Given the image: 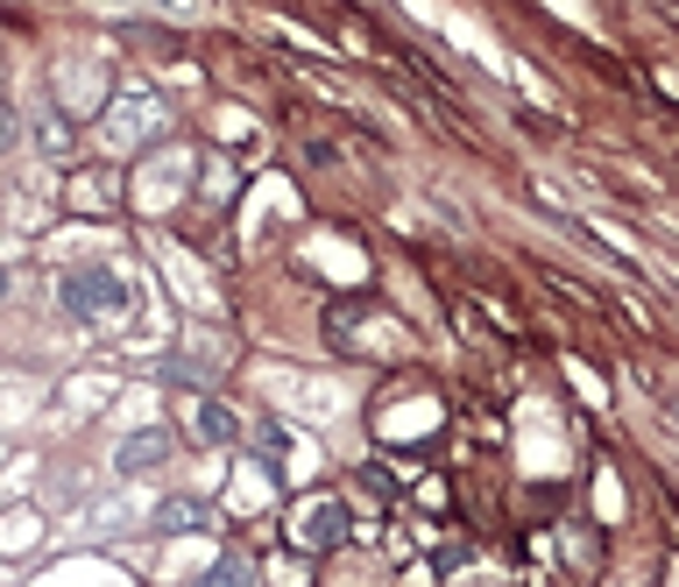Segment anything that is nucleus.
Listing matches in <instances>:
<instances>
[{
  "mask_svg": "<svg viewBox=\"0 0 679 587\" xmlns=\"http://www.w3.org/2000/svg\"><path fill=\"white\" fill-rule=\"evenodd\" d=\"M57 298H64L71 319H121V311H128V283L113 277V269H71V277L57 283Z\"/></svg>",
  "mask_w": 679,
  "mask_h": 587,
  "instance_id": "f257e3e1",
  "label": "nucleus"
},
{
  "mask_svg": "<svg viewBox=\"0 0 679 587\" xmlns=\"http://www.w3.org/2000/svg\"><path fill=\"white\" fill-rule=\"evenodd\" d=\"M347 538V510H340V496H312L298 510V545H312V553H333V545Z\"/></svg>",
  "mask_w": 679,
  "mask_h": 587,
  "instance_id": "f03ea898",
  "label": "nucleus"
},
{
  "mask_svg": "<svg viewBox=\"0 0 679 587\" xmlns=\"http://www.w3.org/2000/svg\"><path fill=\"white\" fill-rule=\"evenodd\" d=\"M157 128H163V113L149 92H134V100H121V113H107V142H121V149H142Z\"/></svg>",
  "mask_w": 679,
  "mask_h": 587,
  "instance_id": "7ed1b4c3",
  "label": "nucleus"
},
{
  "mask_svg": "<svg viewBox=\"0 0 679 587\" xmlns=\"http://www.w3.org/2000/svg\"><path fill=\"white\" fill-rule=\"evenodd\" d=\"M199 439H206V446H234V439H241V418H234L220 397H199Z\"/></svg>",
  "mask_w": 679,
  "mask_h": 587,
  "instance_id": "20e7f679",
  "label": "nucleus"
},
{
  "mask_svg": "<svg viewBox=\"0 0 679 587\" xmlns=\"http://www.w3.org/2000/svg\"><path fill=\"white\" fill-rule=\"evenodd\" d=\"M170 454V432H134L121 454H113V467H121V475H142V467H157Z\"/></svg>",
  "mask_w": 679,
  "mask_h": 587,
  "instance_id": "39448f33",
  "label": "nucleus"
},
{
  "mask_svg": "<svg viewBox=\"0 0 679 587\" xmlns=\"http://www.w3.org/2000/svg\"><path fill=\"white\" fill-rule=\"evenodd\" d=\"M199 587H262V580H256V566H248L241 553H227L220 566H206V580H199Z\"/></svg>",
  "mask_w": 679,
  "mask_h": 587,
  "instance_id": "423d86ee",
  "label": "nucleus"
},
{
  "mask_svg": "<svg viewBox=\"0 0 679 587\" xmlns=\"http://www.w3.org/2000/svg\"><path fill=\"white\" fill-rule=\"evenodd\" d=\"M36 142H43L50 156H71V142H79V135H71V121H64V113H43V128H36Z\"/></svg>",
  "mask_w": 679,
  "mask_h": 587,
  "instance_id": "0eeeda50",
  "label": "nucleus"
},
{
  "mask_svg": "<svg viewBox=\"0 0 679 587\" xmlns=\"http://www.w3.org/2000/svg\"><path fill=\"white\" fill-rule=\"evenodd\" d=\"M163 524H170V531H199L206 510H199V503H163Z\"/></svg>",
  "mask_w": 679,
  "mask_h": 587,
  "instance_id": "6e6552de",
  "label": "nucleus"
},
{
  "mask_svg": "<svg viewBox=\"0 0 679 587\" xmlns=\"http://www.w3.org/2000/svg\"><path fill=\"white\" fill-rule=\"evenodd\" d=\"M8 142H14V113L0 107V149H8Z\"/></svg>",
  "mask_w": 679,
  "mask_h": 587,
  "instance_id": "1a4fd4ad",
  "label": "nucleus"
},
{
  "mask_svg": "<svg viewBox=\"0 0 679 587\" xmlns=\"http://www.w3.org/2000/svg\"><path fill=\"white\" fill-rule=\"evenodd\" d=\"M0 298H8V269H0Z\"/></svg>",
  "mask_w": 679,
  "mask_h": 587,
  "instance_id": "9d476101",
  "label": "nucleus"
}]
</instances>
